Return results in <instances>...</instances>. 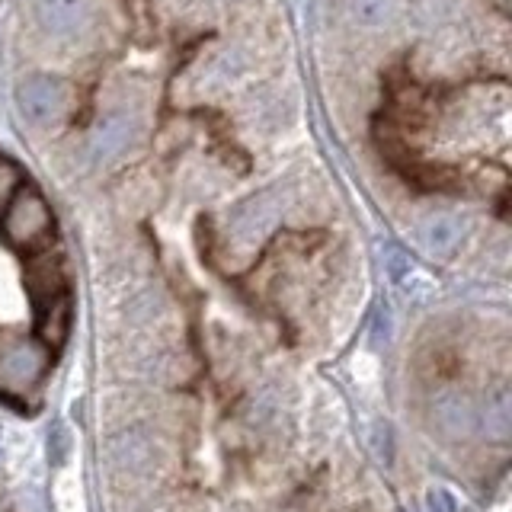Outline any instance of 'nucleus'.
Instances as JSON below:
<instances>
[{
	"label": "nucleus",
	"mask_w": 512,
	"mask_h": 512,
	"mask_svg": "<svg viewBox=\"0 0 512 512\" xmlns=\"http://www.w3.org/2000/svg\"><path fill=\"white\" fill-rule=\"evenodd\" d=\"M52 349L29 336H10L0 340V394L26 397L48 372Z\"/></svg>",
	"instance_id": "f257e3e1"
},
{
	"label": "nucleus",
	"mask_w": 512,
	"mask_h": 512,
	"mask_svg": "<svg viewBox=\"0 0 512 512\" xmlns=\"http://www.w3.org/2000/svg\"><path fill=\"white\" fill-rule=\"evenodd\" d=\"M484 429H487V436L496 439V442L509 439V400H506V394H500V397H496V404L487 407Z\"/></svg>",
	"instance_id": "7ed1b4c3"
},
{
	"label": "nucleus",
	"mask_w": 512,
	"mask_h": 512,
	"mask_svg": "<svg viewBox=\"0 0 512 512\" xmlns=\"http://www.w3.org/2000/svg\"><path fill=\"white\" fill-rule=\"evenodd\" d=\"M436 426L445 432L448 439H464V436H471L474 416H471V410H468L464 400L445 397V400H439V407H436Z\"/></svg>",
	"instance_id": "f03ea898"
}]
</instances>
